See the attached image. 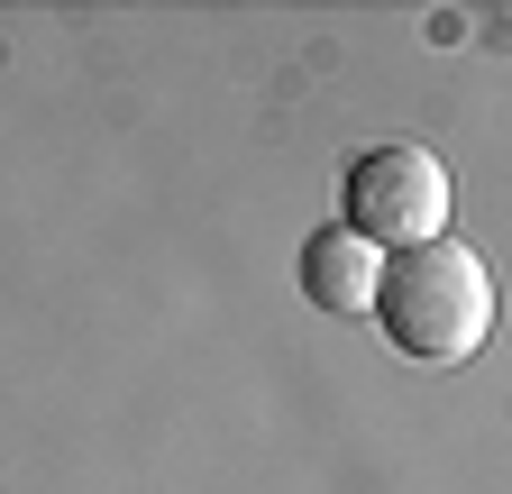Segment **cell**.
<instances>
[{"label": "cell", "mask_w": 512, "mask_h": 494, "mask_svg": "<svg viewBox=\"0 0 512 494\" xmlns=\"http://www.w3.org/2000/svg\"><path fill=\"white\" fill-rule=\"evenodd\" d=\"M348 238H366L375 257L384 247H430V238H448V174H439V156H421V147H366L357 165H348V220H339Z\"/></svg>", "instance_id": "2"}, {"label": "cell", "mask_w": 512, "mask_h": 494, "mask_svg": "<svg viewBox=\"0 0 512 494\" xmlns=\"http://www.w3.org/2000/svg\"><path fill=\"white\" fill-rule=\"evenodd\" d=\"M366 312H375V330L394 339L403 357H421V366H458V357H476L485 330H494V284H485V266L467 257L458 238H430V247L384 257Z\"/></svg>", "instance_id": "1"}, {"label": "cell", "mask_w": 512, "mask_h": 494, "mask_svg": "<svg viewBox=\"0 0 512 494\" xmlns=\"http://www.w3.org/2000/svg\"><path fill=\"white\" fill-rule=\"evenodd\" d=\"M293 275H302V293H311V312H339V321H357L366 302H375V275H384V257L366 238H348V229H320L302 257H293Z\"/></svg>", "instance_id": "3"}]
</instances>
